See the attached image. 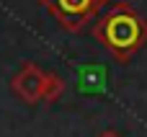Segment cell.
Masks as SVG:
<instances>
[{
	"instance_id": "5",
	"label": "cell",
	"mask_w": 147,
	"mask_h": 137,
	"mask_svg": "<svg viewBox=\"0 0 147 137\" xmlns=\"http://www.w3.org/2000/svg\"><path fill=\"white\" fill-rule=\"evenodd\" d=\"M98 137H121V135H119L116 130H103V132H101Z\"/></svg>"
},
{
	"instance_id": "1",
	"label": "cell",
	"mask_w": 147,
	"mask_h": 137,
	"mask_svg": "<svg viewBox=\"0 0 147 137\" xmlns=\"http://www.w3.org/2000/svg\"><path fill=\"white\" fill-rule=\"evenodd\" d=\"M90 34L116 62H129L147 44V18L132 3L119 0L101 10Z\"/></svg>"
},
{
	"instance_id": "2",
	"label": "cell",
	"mask_w": 147,
	"mask_h": 137,
	"mask_svg": "<svg viewBox=\"0 0 147 137\" xmlns=\"http://www.w3.org/2000/svg\"><path fill=\"white\" fill-rule=\"evenodd\" d=\"M39 5L47 8L62 28H67L70 34H80L93 18L101 16L109 0H39Z\"/></svg>"
},
{
	"instance_id": "3",
	"label": "cell",
	"mask_w": 147,
	"mask_h": 137,
	"mask_svg": "<svg viewBox=\"0 0 147 137\" xmlns=\"http://www.w3.org/2000/svg\"><path fill=\"white\" fill-rule=\"evenodd\" d=\"M44 70L36 65V62H23L21 70L13 75L10 80V91L26 101V104H39L41 101V85H44Z\"/></svg>"
},
{
	"instance_id": "4",
	"label": "cell",
	"mask_w": 147,
	"mask_h": 137,
	"mask_svg": "<svg viewBox=\"0 0 147 137\" xmlns=\"http://www.w3.org/2000/svg\"><path fill=\"white\" fill-rule=\"evenodd\" d=\"M67 91V85H65V80L57 75V73H47L44 75V85H41V101H47V104H54V101H59L62 98V93Z\"/></svg>"
}]
</instances>
